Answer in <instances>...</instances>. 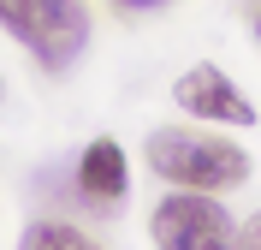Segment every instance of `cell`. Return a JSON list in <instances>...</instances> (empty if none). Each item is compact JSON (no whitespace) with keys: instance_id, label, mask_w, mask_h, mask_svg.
<instances>
[{"instance_id":"6da1fadb","label":"cell","mask_w":261,"mask_h":250,"mask_svg":"<svg viewBox=\"0 0 261 250\" xmlns=\"http://www.w3.org/2000/svg\"><path fill=\"white\" fill-rule=\"evenodd\" d=\"M143 161L154 167L172 191H208V197L238 191V185L249 179V155L238 149V143H226V137H214V131H190V125H161V131H148Z\"/></svg>"},{"instance_id":"7a4b0ae2","label":"cell","mask_w":261,"mask_h":250,"mask_svg":"<svg viewBox=\"0 0 261 250\" xmlns=\"http://www.w3.org/2000/svg\"><path fill=\"white\" fill-rule=\"evenodd\" d=\"M0 30L36 54V66L65 72L89 48V6L83 0H0Z\"/></svg>"},{"instance_id":"3957f363","label":"cell","mask_w":261,"mask_h":250,"mask_svg":"<svg viewBox=\"0 0 261 250\" xmlns=\"http://www.w3.org/2000/svg\"><path fill=\"white\" fill-rule=\"evenodd\" d=\"M154 250H238V226L208 191H172L148 215Z\"/></svg>"},{"instance_id":"277c9868","label":"cell","mask_w":261,"mask_h":250,"mask_svg":"<svg viewBox=\"0 0 261 250\" xmlns=\"http://www.w3.org/2000/svg\"><path fill=\"white\" fill-rule=\"evenodd\" d=\"M172 101H178L190 119H214V125H255V101H249L220 66H190L178 83H172Z\"/></svg>"},{"instance_id":"5b68a950","label":"cell","mask_w":261,"mask_h":250,"mask_svg":"<svg viewBox=\"0 0 261 250\" xmlns=\"http://www.w3.org/2000/svg\"><path fill=\"white\" fill-rule=\"evenodd\" d=\"M77 191H83L89 202H125L130 167H125V149H119L113 137L83 143V155H77Z\"/></svg>"},{"instance_id":"8992f818","label":"cell","mask_w":261,"mask_h":250,"mask_svg":"<svg viewBox=\"0 0 261 250\" xmlns=\"http://www.w3.org/2000/svg\"><path fill=\"white\" fill-rule=\"evenodd\" d=\"M18 250H101V244L83 238L77 226H65V220H36V226H24Z\"/></svg>"},{"instance_id":"52a82bcc","label":"cell","mask_w":261,"mask_h":250,"mask_svg":"<svg viewBox=\"0 0 261 250\" xmlns=\"http://www.w3.org/2000/svg\"><path fill=\"white\" fill-rule=\"evenodd\" d=\"M238 250H261V209L244 220V226H238Z\"/></svg>"},{"instance_id":"ba28073f","label":"cell","mask_w":261,"mask_h":250,"mask_svg":"<svg viewBox=\"0 0 261 250\" xmlns=\"http://www.w3.org/2000/svg\"><path fill=\"white\" fill-rule=\"evenodd\" d=\"M125 6H161V0H125Z\"/></svg>"},{"instance_id":"9c48e42d","label":"cell","mask_w":261,"mask_h":250,"mask_svg":"<svg viewBox=\"0 0 261 250\" xmlns=\"http://www.w3.org/2000/svg\"><path fill=\"white\" fill-rule=\"evenodd\" d=\"M255 36H261V18H255Z\"/></svg>"},{"instance_id":"30bf717a","label":"cell","mask_w":261,"mask_h":250,"mask_svg":"<svg viewBox=\"0 0 261 250\" xmlns=\"http://www.w3.org/2000/svg\"><path fill=\"white\" fill-rule=\"evenodd\" d=\"M0 96H6V83H0Z\"/></svg>"}]
</instances>
